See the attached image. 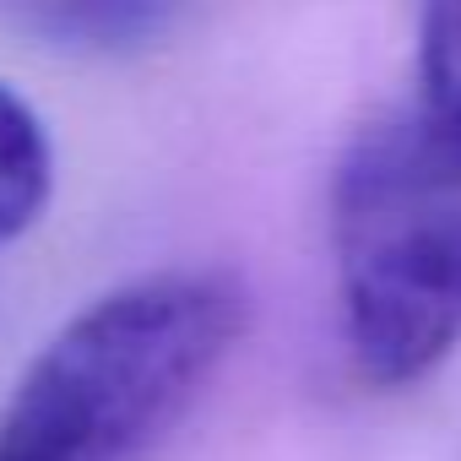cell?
<instances>
[{
    "instance_id": "obj_1",
    "label": "cell",
    "mask_w": 461,
    "mask_h": 461,
    "mask_svg": "<svg viewBox=\"0 0 461 461\" xmlns=\"http://www.w3.org/2000/svg\"><path fill=\"white\" fill-rule=\"evenodd\" d=\"M250 326L222 267L147 272L77 310L0 402V461H152Z\"/></svg>"
},
{
    "instance_id": "obj_2",
    "label": "cell",
    "mask_w": 461,
    "mask_h": 461,
    "mask_svg": "<svg viewBox=\"0 0 461 461\" xmlns=\"http://www.w3.org/2000/svg\"><path fill=\"white\" fill-rule=\"evenodd\" d=\"M342 337L369 385L429 380L461 348V131L423 104L369 120L331 179Z\"/></svg>"
},
{
    "instance_id": "obj_3",
    "label": "cell",
    "mask_w": 461,
    "mask_h": 461,
    "mask_svg": "<svg viewBox=\"0 0 461 461\" xmlns=\"http://www.w3.org/2000/svg\"><path fill=\"white\" fill-rule=\"evenodd\" d=\"M0 12L60 50L125 55L158 44L179 23L185 0H0Z\"/></svg>"
},
{
    "instance_id": "obj_4",
    "label": "cell",
    "mask_w": 461,
    "mask_h": 461,
    "mask_svg": "<svg viewBox=\"0 0 461 461\" xmlns=\"http://www.w3.org/2000/svg\"><path fill=\"white\" fill-rule=\"evenodd\" d=\"M55 190V152L44 120L0 82V250L44 217Z\"/></svg>"
},
{
    "instance_id": "obj_5",
    "label": "cell",
    "mask_w": 461,
    "mask_h": 461,
    "mask_svg": "<svg viewBox=\"0 0 461 461\" xmlns=\"http://www.w3.org/2000/svg\"><path fill=\"white\" fill-rule=\"evenodd\" d=\"M418 104L461 131V0H418Z\"/></svg>"
}]
</instances>
